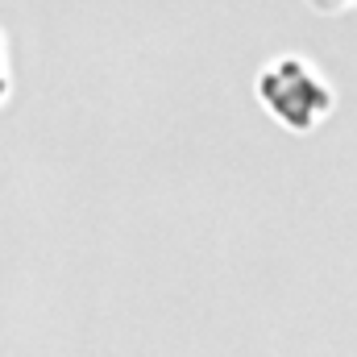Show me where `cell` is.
Returning a JSON list of instances; mask_svg holds the SVG:
<instances>
[{"label":"cell","mask_w":357,"mask_h":357,"mask_svg":"<svg viewBox=\"0 0 357 357\" xmlns=\"http://www.w3.org/2000/svg\"><path fill=\"white\" fill-rule=\"evenodd\" d=\"M258 96L270 104V112L282 125H291V129H312L333 108V91L324 88L299 59H282L278 67H270L262 75V84H258Z\"/></svg>","instance_id":"1"}]
</instances>
